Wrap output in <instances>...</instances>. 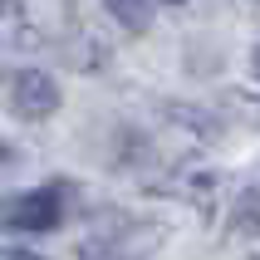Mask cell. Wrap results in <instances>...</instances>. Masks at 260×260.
<instances>
[{
	"instance_id": "cell-2",
	"label": "cell",
	"mask_w": 260,
	"mask_h": 260,
	"mask_svg": "<svg viewBox=\"0 0 260 260\" xmlns=\"http://www.w3.org/2000/svg\"><path fill=\"white\" fill-rule=\"evenodd\" d=\"M0 216L20 231H49L59 221V197L54 191H15L0 202Z\"/></svg>"
},
{
	"instance_id": "cell-4",
	"label": "cell",
	"mask_w": 260,
	"mask_h": 260,
	"mask_svg": "<svg viewBox=\"0 0 260 260\" xmlns=\"http://www.w3.org/2000/svg\"><path fill=\"white\" fill-rule=\"evenodd\" d=\"M255 69H260V54H255Z\"/></svg>"
},
{
	"instance_id": "cell-3",
	"label": "cell",
	"mask_w": 260,
	"mask_h": 260,
	"mask_svg": "<svg viewBox=\"0 0 260 260\" xmlns=\"http://www.w3.org/2000/svg\"><path fill=\"white\" fill-rule=\"evenodd\" d=\"M113 15L123 20V25H128V20H133V25H147V10H128V5H113Z\"/></svg>"
},
{
	"instance_id": "cell-1",
	"label": "cell",
	"mask_w": 260,
	"mask_h": 260,
	"mask_svg": "<svg viewBox=\"0 0 260 260\" xmlns=\"http://www.w3.org/2000/svg\"><path fill=\"white\" fill-rule=\"evenodd\" d=\"M10 103L20 118H49L59 108V84L40 69H20L10 79Z\"/></svg>"
}]
</instances>
